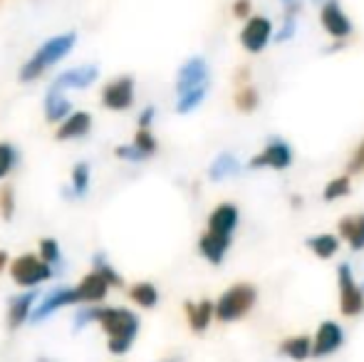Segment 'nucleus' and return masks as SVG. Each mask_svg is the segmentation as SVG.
Here are the masks:
<instances>
[{
  "mask_svg": "<svg viewBox=\"0 0 364 362\" xmlns=\"http://www.w3.org/2000/svg\"><path fill=\"white\" fill-rule=\"evenodd\" d=\"M233 102L240 112H253V110H258V105H260V95L253 85H243V87H238V92H235Z\"/></svg>",
  "mask_w": 364,
  "mask_h": 362,
  "instance_id": "obj_27",
  "label": "nucleus"
},
{
  "mask_svg": "<svg viewBox=\"0 0 364 362\" xmlns=\"http://www.w3.org/2000/svg\"><path fill=\"white\" fill-rule=\"evenodd\" d=\"M0 213H3L5 221H10L15 213V196H13V186H3L0 188Z\"/></svg>",
  "mask_w": 364,
  "mask_h": 362,
  "instance_id": "obj_32",
  "label": "nucleus"
},
{
  "mask_svg": "<svg viewBox=\"0 0 364 362\" xmlns=\"http://www.w3.org/2000/svg\"><path fill=\"white\" fill-rule=\"evenodd\" d=\"M233 18L250 20L253 18V3H250V0H235L233 3Z\"/></svg>",
  "mask_w": 364,
  "mask_h": 362,
  "instance_id": "obj_37",
  "label": "nucleus"
},
{
  "mask_svg": "<svg viewBox=\"0 0 364 362\" xmlns=\"http://www.w3.org/2000/svg\"><path fill=\"white\" fill-rule=\"evenodd\" d=\"M292 164V149L288 142L283 139H270L253 159L248 161L250 169H273V171H283Z\"/></svg>",
  "mask_w": 364,
  "mask_h": 362,
  "instance_id": "obj_8",
  "label": "nucleus"
},
{
  "mask_svg": "<svg viewBox=\"0 0 364 362\" xmlns=\"http://www.w3.org/2000/svg\"><path fill=\"white\" fill-rule=\"evenodd\" d=\"M280 353L295 362H302L312 355V340L307 335H292V338L280 343Z\"/></svg>",
  "mask_w": 364,
  "mask_h": 362,
  "instance_id": "obj_22",
  "label": "nucleus"
},
{
  "mask_svg": "<svg viewBox=\"0 0 364 362\" xmlns=\"http://www.w3.org/2000/svg\"><path fill=\"white\" fill-rule=\"evenodd\" d=\"M201 87H208V63L203 58L186 60L176 75V95Z\"/></svg>",
  "mask_w": 364,
  "mask_h": 362,
  "instance_id": "obj_9",
  "label": "nucleus"
},
{
  "mask_svg": "<svg viewBox=\"0 0 364 362\" xmlns=\"http://www.w3.org/2000/svg\"><path fill=\"white\" fill-rule=\"evenodd\" d=\"M95 271L102 275V278L107 280L109 285H114V288H122L124 285V280H122V275L114 271V268L109 266V263L105 261V256H97L95 258Z\"/></svg>",
  "mask_w": 364,
  "mask_h": 362,
  "instance_id": "obj_30",
  "label": "nucleus"
},
{
  "mask_svg": "<svg viewBox=\"0 0 364 362\" xmlns=\"http://www.w3.org/2000/svg\"><path fill=\"white\" fill-rule=\"evenodd\" d=\"M129 298L134 300L136 305H141V308H154V305L159 303V290L154 288L151 283H136V285H132Z\"/></svg>",
  "mask_w": 364,
  "mask_h": 362,
  "instance_id": "obj_26",
  "label": "nucleus"
},
{
  "mask_svg": "<svg viewBox=\"0 0 364 362\" xmlns=\"http://www.w3.org/2000/svg\"><path fill=\"white\" fill-rule=\"evenodd\" d=\"M92 127V117L87 112H73L68 119L60 124L58 129V139L68 142V139H77V137H85Z\"/></svg>",
  "mask_w": 364,
  "mask_h": 362,
  "instance_id": "obj_20",
  "label": "nucleus"
},
{
  "mask_svg": "<svg viewBox=\"0 0 364 362\" xmlns=\"http://www.w3.org/2000/svg\"><path fill=\"white\" fill-rule=\"evenodd\" d=\"M337 288H340V313L345 318H357L364 310V290L357 285L355 275H352L350 263H342L337 268Z\"/></svg>",
  "mask_w": 364,
  "mask_h": 362,
  "instance_id": "obj_4",
  "label": "nucleus"
},
{
  "mask_svg": "<svg viewBox=\"0 0 364 362\" xmlns=\"http://www.w3.org/2000/svg\"><path fill=\"white\" fill-rule=\"evenodd\" d=\"M283 3H285V5H288V3H295V0H283Z\"/></svg>",
  "mask_w": 364,
  "mask_h": 362,
  "instance_id": "obj_43",
  "label": "nucleus"
},
{
  "mask_svg": "<svg viewBox=\"0 0 364 362\" xmlns=\"http://www.w3.org/2000/svg\"><path fill=\"white\" fill-rule=\"evenodd\" d=\"M87 186H90V164H77L73 169V191L75 196H85Z\"/></svg>",
  "mask_w": 364,
  "mask_h": 362,
  "instance_id": "obj_29",
  "label": "nucleus"
},
{
  "mask_svg": "<svg viewBox=\"0 0 364 362\" xmlns=\"http://www.w3.org/2000/svg\"><path fill=\"white\" fill-rule=\"evenodd\" d=\"M364 171V142L360 147H357L355 151H352V156H350V164H347V174H362Z\"/></svg>",
  "mask_w": 364,
  "mask_h": 362,
  "instance_id": "obj_35",
  "label": "nucleus"
},
{
  "mask_svg": "<svg viewBox=\"0 0 364 362\" xmlns=\"http://www.w3.org/2000/svg\"><path fill=\"white\" fill-rule=\"evenodd\" d=\"M273 40H275L273 23H270V18H265V15H253L250 20H245L243 30H240V45H243L250 55L263 53Z\"/></svg>",
  "mask_w": 364,
  "mask_h": 362,
  "instance_id": "obj_7",
  "label": "nucleus"
},
{
  "mask_svg": "<svg viewBox=\"0 0 364 362\" xmlns=\"http://www.w3.org/2000/svg\"><path fill=\"white\" fill-rule=\"evenodd\" d=\"M320 25H322V30H325L332 40H337L340 45L345 43L347 38H352V33H355V25H352L350 15L342 8L340 0H325V3H322Z\"/></svg>",
  "mask_w": 364,
  "mask_h": 362,
  "instance_id": "obj_5",
  "label": "nucleus"
},
{
  "mask_svg": "<svg viewBox=\"0 0 364 362\" xmlns=\"http://www.w3.org/2000/svg\"><path fill=\"white\" fill-rule=\"evenodd\" d=\"M362 290H364V283H362Z\"/></svg>",
  "mask_w": 364,
  "mask_h": 362,
  "instance_id": "obj_44",
  "label": "nucleus"
},
{
  "mask_svg": "<svg viewBox=\"0 0 364 362\" xmlns=\"http://www.w3.org/2000/svg\"><path fill=\"white\" fill-rule=\"evenodd\" d=\"M97 75H100V70H97L95 65L73 68V70H68V73L60 75L50 90H55V92H60V90H85V87H90V85L95 82Z\"/></svg>",
  "mask_w": 364,
  "mask_h": 362,
  "instance_id": "obj_14",
  "label": "nucleus"
},
{
  "mask_svg": "<svg viewBox=\"0 0 364 362\" xmlns=\"http://www.w3.org/2000/svg\"><path fill=\"white\" fill-rule=\"evenodd\" d=\"M230 243H233V236H220V233H201V241H198V251H201V256L206 258L208 263H213V266H218V263H223L225 253H228Z\"/></svg>",
  "mask_w": 364,
  "mask_h": 362,
  "instance_id": "obj_15",
  "label": "nucleus"
},
{
  "mask_svg": "<svg viewBox=\"0 0 364 362\" xmlns=\"http://www.w3.org/2000/svg\"><path fill=\"white\" fill-rule=\"evenodd\" d=\"M134 147L141 151V154H146V156H151L154 151L159 149V144H156V139H154V134L149 129H139L136 132V137H134Z\"/></svg>",
  "mask_w": 364,
  "mask_h": 362,
  "instance_id": "obj_31",
  "label": "nucleus"
},
{
  "mask_svg": "<svg viewBox=\"0 0 364 362\" xmlns=\"http://www.w3.org/2000/svg\"><path fill=\"white\" fill-rule=\"evenodd\" d=\"M87 323H97V308H85V310H80V313H77L75 328L80 330V328H85Z\"/></svg>",
  "mask_w": 364,
  "mask_h": 362,
  "instance_id": "obj_38",
  "label": "nucleus"
},
{
  "mask_svg": "<svg viewBox=\"0 0 364 362\" xmlns=\"http://www.w3.org/2000/svg\"><path fill=\"white\" fill-rule=\"evenodd\" d=\"M38 362H53V360H48V358H40Z\"/></svg>",
  "mask_w": 364,
  "mask_h": 362,
  "instance_id": "obj_42",
  "label": "nucleus"
},
{
  "mask_svg": "<svg viewBox=\"0 0 364 362\" xmlns=\"http://www.w3.org/2000/svg\"><path fill=\"white\" fill-rule=\"evenodd\" d=\"M238 221H240V211L235 203H218L216 208L211 211L208 216V228L206 231L211 233H220V236H233L235 228H238Z\"/></svg>",
  "mask_w": 364,
  "mask_h": 362,
  "instance_id": "obj_13",
  "label": "nucleus"
},
{
  "mask_svg": "<svg viewBox=\"0 0 364 362\" xmlns=\"http://www.w3.org/2000/svg\"><path fill=\"white\" fill-rule=\"evenodd\" d=\"M186 318L193 333H203L216 318V303L211 300H201V303H186Z\"/></svg>",
  "mask_w": 364,
  "mask_h": 362,
  "instance_id": "obj_16",
  "label": "nucleus"
},
{
  "mask_svg": "<svg viewBox=\"0 0 364 362\" xmlns=\"http://www.w3.org/2000/svg\"><path fill=\"white\" fill-rule=\"evenodd\" d=\"M240 171V161L235 159L233 154L223 151L213 159L211 169H208V179L211 181H220V179H228V176H235Z\"/></svg>",
  "mask_w": 364,
  "mask_h": 362,
  "instance_id": "obj_23",
  "label": "nucleus"
},
{
  "mask_svg": "<svg viewBox=\"0 0 364 362\" xmlns=\"http://www.w3.org/2000/svg\"><path fill=\"white\" fill-rule=\"evenodd\" d=\"M40 258H43L45 263L60 261V246L55 238H43V241H40Z\"/></svg>",
  "mask_w": 364,
  "mask_h": 362,
  "instance_id": "obj_33",
  "label": "nucleus"
},
{
  "mask_svg": "<svg viewBox=\"0 0 364 362\" xmlns=\"http://www.w3.org/2000/svg\"><path fill=\"white\" fill-rule=\"evenodd\" d=\"M5 266H8V253H5V251H0V271H3Z\"/></svg>",
  "mask_w": 364,
  "mask_h": 362,
  "instance_id": "obj_40",
  "label": "nucleus"
},
{
  "mask_svg": "<svg viewBox=\"0 0 364 362\" xmlns=\"http://www.w3.org/2000/svg\"><path fill=\"white\" fill-rule=\"evenodd\" d=\"M350 191H352V176L340 174V176H335V179L327 181L325 191H322V198H325L327 203H332V201H340V198L350 196Z\"/></svg>",
  "mask_w": 364,
  "mask_h": 362,
  "instance_id": "obj_25",
  "label": "nucleus"
},
{
  "mask_svg": "<svg viewBox=\"0 0 364 362\" xmlns=\"http://www.w3.org/2000/svg\"><path fill=\"white\" fill-rule=\"evenodd\" d=\"M164 362H181V360H178V358H171V360H164Z\"/></svg>",
  "mask_w": 364,
  "mask_h": 362,
  "instance_id": "obj_41",
  "label": "nucleus"
},
{
  "mask_svg": "<svg viewBox=\"0 0 364 362\" xmlns=\"http://www.w3.org/2000/svg\"><path fill=\"white\" fill-rule=\"evenodd\" d=\"M134 102V78H119L114 82H109L102 92V105L107 110L124 112Z\"/></svg>",
  "mask_w": 364,
  "mask_h": 362,
  "instance_id": "obj_12",
  "label": "nucleus"
},
{
  "mask_svg": "<svg viewBox=\"0 0 364 362\" xmlns=\"http://www.w3.org/2000/svg\"><path fill=\"white\" fill-rule=\"evenodd\" d=\"M117 156H119V159H127V161H144L146 159V154H141L134 144L117 147Z\"/></svg>",
  "mask_w": 364,
  "mask_h": 362,
  "instance_id": "obj_36",
  "label": "nucleus"
},
{
  "mask_svg": "<svg viewBox=\"0 0 364 362\" xmlns=\"http://www.w3.org/2000/svg\"><path fill=\"white\" fill-rule=\"evenodd\" d=\"M75 43H77L75 33H65V35H58V38H50L48 43H45L43 48H40L38 53L25 63V68L20 70V80H23V82H33V80H38L45 70L53 68L55 63H60V60H63L65 55L75 48Z\"/></svg>",
  "mask_w": 364,
  "mask_h": 362,
  "instance_id": "obj_2",
  "label": "nucleus"
},
{
  "mask_svg": "<svg viewBox=\"0 0 364 362\" xmlns=\"http://www.w3.org/2000/svg\"><path fill=\"white\" fill-rule=\"evenodd\" d=\"M73 115V105L65 100L60 92L50 90L48 92V100H45V117L48 122H60V119H68Z\"/></svg>",
  "mask_w": 364,
  "mask_h": 362,
  "instance_id": "obj_24",
  "label": "nucleus"
},
{
  "mask_svg": "<svg viewBox=\"0 0 364 362\" xmlns=\"http://www.w3.org/2000/svg\"><path fill=\"white\" fill-rule=\"evenodd\" d=\"M13 164H15V149L3 142V144H0V179L13 169Z\"/></svg>",
  "mask_w": 364,
  "mask_h": 362,
  "instance_id": "obj_34",
  "label": "nucleus"
},
{
  "mask_svg": "<svg viewBox=\"0 0 364 362\" xmlns=\"http://www.w3.org/2000/svg\"><path fill=\"white\" fill-rule=\"evenodd\" d=\"M307 248L312 251V256L322 258V261H330L340 251V238L335 233H317V236L307 238Z\"/></svg>",
  "mask_w": 364,
  "mask_h": 362,
  "instance_id": "obj_21",
  "label": "nucleus"
},
{
  "mask_svg": "<svg viewBox=\"0 0 364 362\" xmlns=\"http://www.w3.org/2000/svg\"><path fill=\"white\" fill-rule=\"evenodd\" d=\"M337 231H340V236L350 243L352 251H362L364 248V213L345 216L340 223H337Z\"/></svg>",
  "mask_w": 364,
  "mask_h": 362,
  "instance_id": "obj_17",
  "label": "nucleus"
},
{
  "mask_svg": "<svg viewBox=\"0 0 364 362\" xmlns=\"http://www.w3.org/2000/svg\"><path fill=\"white\" fill-rule=\"evenodd\" d=\"M35 295H38V293L28 290V293H23V295H18V298L10 300V308H8V328L10 330L20 328V325H23L25 320L33 315Z\"/></svg>",
  "mask_w": 364,
  "mask_h": 362,
  "instance_id": "obj_19",
  "label": "nucleus"
},
{
  "mask_svg": "<svg viewBox=\"0 0 364 362\" xmlns=\"http://www.w3.org/2000/svg\"><path fill=\"white\" fill-rule=\"evenodd\" d=\"M97 323L109 338V353L124 355L139 333V315L127 308H97Z\"/></svg>",
  "mask_w": 364,
  "mask_h": 362,
  "instance_id": "obj_1",
  "label": "nucleus"
},
{
  "mask_svg": "<svg viewBox=\"0 0 364 362\" xmlns=\"http://www.w3.org/2000/svg\"><path fill=\"white\" fill-rule=\"evenodd\" d=\"M342 343H345V330L335 320H325V323H320L315 338H312V355L315 358L335 355L342 348Z\"/></svg>",
  "mask_w": 364,
  "mask_h": 362,
  "instance_id": "obj_10",
  "label": "nucleus"
},
{
  "mask_svg": "<svg viewBox=\"0 0 364 362\" xmlns=\"http://www.w3.org/2000/svg\"><path fill=\"white\" fill-rule=\"evenodd\" d=\"M77 290H80L82 303H100V300L107 298L109 283H107V280L102 278L97 271H92V273H87L85 278H82V283L77 285Z\"/></svg>",
  "mask_w": 364,
  "mask_h": 362,
  "instance_id": "obj_18",
  "label": "nucleus"
},
{
  "mask_svg": "<svg viewBox=\"0 0 364 362\" xmlns=\"http://www.w3.org/2000/svg\"><path fill=\"white\" fill-rule=\"evenodd\" d=\"M154 122V107H146L139 117V129H149V124Z\"/></svg>",
  "mask_w": 364,
  "mask_h": 362,
  "instance_id": "obj_39",
  "label": "nucleus"
},
{
  "mask_svg": "<svg viewBox=\"0 0 364 362\" xmlns=\"http://www.w3.org/2000/svg\"><path fill=\"white\" fill-rule=\"evenodd\" d=\"M206 92H208V87L191 90V92H183V95H178L176 112H178V115H188V112H193L203 100H206Z\"/></svg>",
  "mask_w": 364,
  "mask_h": 362,
  "instance_id": "obj_28",
  "label": "nucleus"
},
{
  "mask_svg": "<svg viewBox=\"0 0 364 362\" xmlns=\"http://www.w3.org/2000/svg\"><path fill=\"white\" fill-rule=\"evenodd\" d=\"M10 273H13V280L23 288H35V285L45 283V280L53 275V268L50 263H45L43 258L33 256V253H25V256L15 258L13 266H10Z\"/></svg>",
  "mask_w": 364,
  "mask_h": 362,
  "instance_id": "obj_6",
  "label": "nucleus"
},
{
  "mask_svg": "<svg viewBox=\"0 0 364 362\" xmlns=\"http://www.w3.org/2000/svg\"><path fill=\"white\" fill-rule=\"evenodd\" d=\"M77 303H82L80 290H77V288H58V290H53V293L45 295L43 303L33 310L30 320H33V323H43V320L50 318L55 310L65 308V305H77Z\"/></svg>",
  "mask_w": 364,
  "mask_h": 362,
  "instance_id": "obj_11",
  "label": "nucleus"
},
{
  "mask_svg": "<svg viewBox=\"0 0 364 362\" xmlns=\"http://www.w3.org/2000/svg\"><path fill=\"white\" fill-rule=\"evenodd\" d=\"M255 300H258V290L250 283H235L230 285L225 293H220L216 300V320L220 323H235V320L245 318L253 310Z\"/></svg>",
  "mask_w": 364,
  "mask_h": 362,
  "instance_id": "obj_3",
  "label": "nucleus"
}]
</instances>
